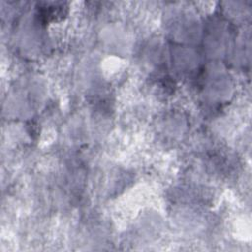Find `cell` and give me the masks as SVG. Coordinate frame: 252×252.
I'll use <instances>...</instances> for the list:
<instances>
[{
	"label": "cell",
	"mask_w": 252,
	"mask_h": 252,
	"mask_svg": "<svg viewBox=\"0 0 252 252\" xmlns=\"http://www.w3.org/2000/svg\"><path fill=\"white\" fill-rule=\"evenodd\" d=\"M67 8L64 7V3H59V4H51L43 8H41V16L45 17L47 20H56V18H63V16L66 14L67 11H65Z\"/></svg>",
	"instance_id": "obj_1"
}]
</instances>
